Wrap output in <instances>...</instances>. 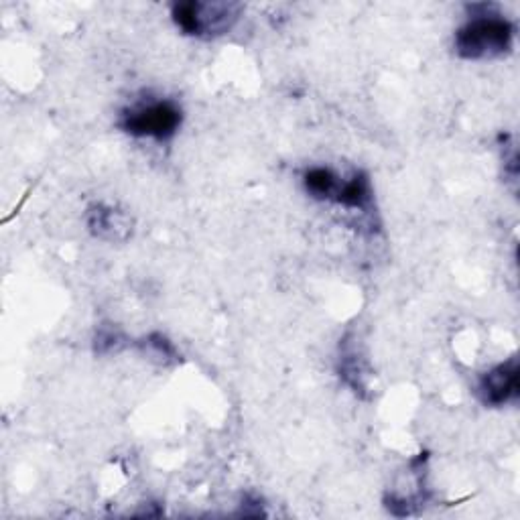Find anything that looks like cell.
<instances>
[{
    "label": "cell",
    "instance_id": "cell-8",
    "mask_svg": "<svg viewBox=\"0 0 520 520\" xmlns=\"http://www.w3.org/2000/svg\"><path fill=\"white\" fill-rule=\"evenodd\" d=\"M340 376L344 382L354 390V393H364L366 390V368L362 358L356 354L354 348L344 350L340 356Z\"/></svg>",
    "mask_w": 520,
    "mask_h": 520
},
{
    "label": "cell",
    "instance_id": "cell-5",
    "mask_svg": "<svg viewBox=\"0 0 520 520\" xmlns=\"http://www.w3.org/2000/svg\"><path fill=\"white\" fill-rule=\"evenodd\" d=\"M334 204L352 212L370 214V208L374 204V191H372L370 177L364 171H354L350 177H342Z\"/></svg>",
    "mask_w": 520,
    "mask_h": 520
},
{
    "label": "cell",
    "instance_id": "cell-7",
    "mask_svg": "<svg viewBox=\"0 0 520 520\" xmlns=\"http://www.w3.org/2000/svg\"><path fill=\"white\" fill-rule=\"evenodd\" d=\"M88 226H90V230H92L96 236H100V238H110V240L120 238V234H122V232L126 234V228H128V226L122 222L120 212H116L114 208H106V206H96V208L90 212Z\"/></svg>",
    "mask_w": 520,
    "mask_h": 520
},
{
    "label": "cell",
    "instance_id": "cell-2",
    "mask_svg": "<svg viewBox=\"0 0 520 520\" xmlns=\"http://www.w3.org/2000/svg\"><path fill=\"white\" fill-rule=\"evenodd\" d=\"M181 122L183 110L175 100L147 98L124 108L116 124L128 137L167 143L179 133Z\"/></svg>",
    "mask_w": 520,
    "mask_h": 520
},
{
    "label": "cell",
    "instance_id": "cell-6",
    "mask_svg": "<svg viewBox=\"0 0 520 520\" xmlns=\"http://www.w3.org/2000/svg\"><path fill=\"white\" fill-rule=\"evenodd\" d=\"M342 177L330 167H309L303 173V187L315 200L334 202Z\"/></svg>",
    "mask_w": 520,
    "mask_h": 520
},
{
    "label": "cell",
    "instance_id": "cell-9",
    "mask_svg": "<svg viewBox=\"0 0 520 520\" xmlns=\"http://www.w3.org/2000/svg\"><path fill=\"white\" fill-rule=\"evenodd\" d=\"M143 346H145V350H147L151 356H157V358H161L163 362L177 358L175 346H173L163 334H151L149 338H145V344H143Z\"/></svg>",
    "mask_w": 520,
    "mask_h": 520
},
{
    "label": "cell",
    "instance_id": "cell-4",
    "mask_svg": "<svg viewBox=\"0 0 520 520\" xmlns=\"http://www.w3.org/2000/svg\"><path fill=\"white\" fill-rule=\"evenodd\" d=\"M476 395L482 405L500 409L514 403L520 395V366L516 358H508L486 370L476 384Z\"/></svg>",
    "mask_w": 520,
    "mask_h": 520
},
{
    "label": "cell",
    "instance_id": "cell-3",
    "mask_svg": "<svg viewBox=\"0 0 520 520\" xmlns=\"http://www.w3.org/2000/svg\"><path fill=\"white\" fill-rule=\"evenodd\" d=\"M242 5L238 3H202V0H187L171 9L175 27L189 37L214 39L230 33L242 17Z\"/></svg>",
    "mask_w": 520,
    "mask_h": 520
},
{
    "label": "cell",
    "instance_id": "cell-1",
    "mask_svg": "<svg viewBox=\"0 0 520 520\" xmlns=\"http://www.w3.org/2000/svg\"><path fill=\"white\" fill-rule=\"evenodd\" d=\"M468 21L455 31L453 49L462 59L484 61L506 55L516 37V27L494 5L468 7Z\"/></svg>",
    "mask_w": 520,
    "mask_h": 520
}]
</instances>
